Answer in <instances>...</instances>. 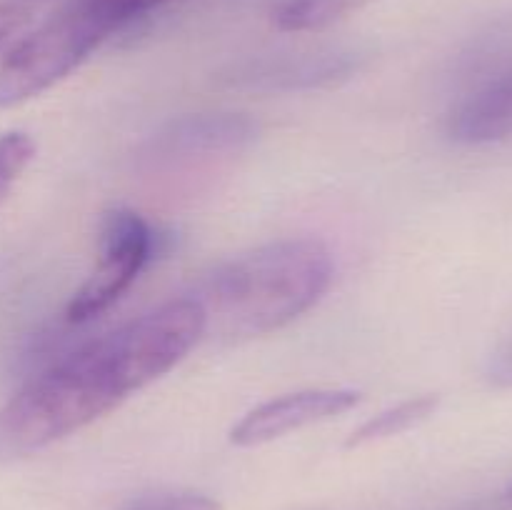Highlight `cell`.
Returning a JSON list of instances; mask_svg holds the SVG:
<instances>
[{"label":"cell","instance_id":"6da1fadb","mask_svg":"<svg viewBox=\"0 0 512 510\" xmlns=\"http://www.w3.org/2000/svg\"><path fill=\"white\" fill-rule=\"evenodd\" d=\"M155 380L128 325L80 345L0 408V463L43 450L118 408Z\"/></svg>","mask_w":512,"mask_h":510},{"label":"cell","instance_id":"7a4b0ae2","mask_svg":"<svg viewBox=\"0 0 512 510\" xmlns=\"http://www.w3.org/2000/svg\"><path fill=\"white\" fill-rule=\"evenodd\" d=\"M335 263L315 238L260 245L215 270L205 285V330L230 340L258 338L285 328L320 303L333 285Z\"/></svg>","mask_w":512,"mask_h":510},{"label":"cell","instance_id":"3957f363","mask_svg":"<svg viewBox=\"0 0 512 510\" xmlns=\"http://www.w3.org/2000/svg\"><path fill=\"white\" fill-rule=\"evenodd\" d=\"M115 30L118 25L90 0H73L8 50L0 63V108L53 88Z\"/></svg>","mask_w":512,"mask_h":510},{"label":"cell","instance_id":"277c9868","mask_svg":"<svg viewBox=\"0 0 512 510\" xmlns=\"http://www.w3.org/2000/svg\"><path fill=\"white\" fill-rule=\"evenodd\" d=\"M153 253V230L140 213L115 208L100 223V255L93 273L65 308L68 323L83 325L110 308L140 275Z\"/></svg>","mask_w":512,"mask_h":510},{"label":"cell","instance_id":"5b68a950","mask_svg":"<svg viewBox=\"0 0 512 510\" xmlns=\"http://www.w3.org/2000/svg\"><path fill=\"white\" fill-rule=\"evenodd\" d=\"M258 123L245 113H195L170 120L140 150L148 170H193L230 160L258 140Z\"/></svg>","mask_w":512,"mask_h":510},{"label":"cell","instance_id":"8992f818","mask_svg":"<svg viewBox=\"0 0 512 510\" xmlns=\"http://www.w3.org/2000/svg\"><path fill=\"white\" fill-rule=\"evenodd\" d=\"M363 393L353 388H310L265 400L245 413L230 430V443L238 448L273 443L308 425L325 423L360 405Z\"/></svg>","mask_w":512,"mask_h":510},{"label":"cell","instance_id":"52a82bcc","mask_svg":"<svg viewBox=\"0 0 512 510\" xmlns=\"http://www.w3.org/2000/svg\"><path fill=\"white\" fill-rule=\"evenodd\" d=\"M448 135L458 145H490L512 138V68L485 80L450 110Z\"/></svg>","mask_w":512,"mask_h":510},{"label":"cell","instance_id":"ba28073f","mask_svg":"<svg viewBox=\"0 0 512 510\" xmlns=\"http://www.w3.org/2000/svg\"><path fill=\"white\" fill-rule=\"evenodd\" d=\"M378 0H280L273 8V25L283 33H318L343 23Z\"/></svg>","mask_w":512,"mask_h":510},{"label":"cell","instance_id":"9c48e42d","mask_svg":"<svg viewBox=\"0 0 512 510\" xmlns=\"http://www.w3.org/2000/svg\"><path fill=\"white\" fill-rule=\"evenodd\" d=\"M353 73V60L350 58H300L298 63H280L275 68L253 70L245 78L260 83L263 88H318V85L335 83L340 78H348Z\"/></svg>","mask_w":512,"mask_h":510},{"label":"cell","instance_id":"30bf717a","mask_svg":"<svg viewBox=\"0 0 512 510\" xmlns=\"http://www.w3.org/2000/svg\"><path fill=\"white\" fill-rule=\"evenodd\" d=\"M438 405V395H418V398L403 400V403L393 405V408L383 410V413H378L375 418L358 425V428L350 433L348 443L345 445H348V448H363V445L368 443H378V440L408 433L410 428L425 423L430 415H435Z\"/></svg>","mask_w":512,"mask_h":510},{"label":"cell","instance_id":"8fae6325","mask_svg":"<svg viewBox=\"0 0 512 510\" xmlns=\"http://www.w3.org/2000/svg\"><path fill=\"white\" fill-rule=\"evenodd\" d=\"M35 140L23 130L0 135V205L8 200L10 190L35 158Z\"/></svg>","mask_w":512,"mask_h":510},{"label":"cell","instance_id":"7c38bea8","mask_svg":"<svg viewBox=\"0 0 512 510\" xmlns=\"http://www.w3.org/2000/svg\"><path fill=\"white\" fill-rule=\"evenodd\" d=\"M123 510H223L215 498L195 490H168V493L143 495Z\"/></svg>","mask_w":512,"mask_h":510},{"label":"cell","instance_id":"4fadbf2b","mask_svg":"<svg viewBox=\"0 0 512 510\" xmlns=\"http://www.w3.org/2000/svg\"><path fill=\"white\" fill-rule=\"evenodd\" d=\"M90 3H93L100 13L108 15L118 28H123L130 20L140 18V15H145L148 10L160 8V5L170 3V0H90Z\"/></svg>","mask_w":512,"mask_h":510},{"label":"cell","instance_id":"5bb4252c","mask_svg":"<svg viewBox=\"0 0 512 510\" xmlns=\"http://www.w3.org/2000/svg\"><path fill=\"white\" fill-rule=\"evenodd\" d=\"M485 380L493 388L512 390V333L490 353L485 363Z\"/></svg>","mask_w":512,"mask_h":510},{"label":"cell","instance_id":"9a60e30c","mask_svg":"<svg viewBox=\"0 0 512 510\" xmlns=\"http://www.w3.org/2000/svg\"><path fill=\"white\" fill-rule=\"evenodd\" d=\"M30 10L20 3H0V50L28 25Z\"/></svg>","mask_w":512,"mask_h":510},{"label":"cell","instance_id":"2e32d148","mask_svg":"<svg viewBox=\"0 0 512 510\" xmlns=\"http://www.w3.org/2000/svg\"><path fill=\"white\" fill-rule=\"evenodd\" d=\"M505 500H510V503H512V483L508 485V488H505Z\"/></svg>","mask_w":512,"mask_h":510}]
</instances>
